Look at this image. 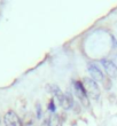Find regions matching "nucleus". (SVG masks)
<instances>
[{"mask_svg":"<svg viewBox=\"0 0 117 126\" xmlns=\"http://www.w3.org/2000/svg\"><path fill=\"white\" fill-rule=\"evenodd\" d=\"M100 63L102 64L103 69L106 70V72L108 73L109 77H116L117 75V68L114 65V63L111 62L110 60H107V59H102L100 61Z\"/></svg>","mask_w":117,"mask_h":126,"instance_id":"nucleus-4","label":"nucleus"},{"mask_svg":"<svg viewBox=\"0 0 117 126\" xmlns=\"http://www.w3.org/2000/svg\"><path fill=\"white\" fill-rule=\"evenodd\" d=\"M110 61H111L113 63H114V65L117 68V54H115L114 56L111 57V60H110Z\"/></svg>","mask_w":117,"mask_h":126,"instance_id":"nucleus-10","label":"nucleus"},{"mask_svg":"<svg viewBox=\"0 0 117 126\" xmlns=\"http://www.w3.org/2000/svg\"><path fill=\"white\" fill-rule=\"evenodd\" d=\"M3 123L6 126H17L20 123V119L14 111H8L3 117Z\"/></svg>","mask_w":117,"mask_h":126,"instance_id":"nucleus-5","label":"nucleus"},{"mask_svg":"<svg viewBox=\"0 0 117 126\" xmlns=\"http://www.w3.org/2000/svg\"><path fill=\"white\" fill-rule=\"evenodd\" d=\"M36 109H37V117H38V119H40V118H41V106H40L39 103L36 106Z\"/></svg>","mask_w":117,"mask_h":126,"instance_id":"nucleus-9","label":"nucleus"},{"mask_svg":"<svg viewBox=\"0 0 117 126\" xmlns=\"http://www.w3.org/2000/svg\"><path fill=\"white\" fill-rule=\"evenodd\" d=\"M48 110H50V112H55V111H56V108H55V103H54L53 100H52V101L48 103Z\"/></svg>","mask_w":117,"mask_h":126,"instance_id":"nucleus-8","label":"nucleus"},{"mask_svg":"<svg viewBox=\"0 0 117 126\" xmlns=\"http://www.w3.org/2000/svg\"><path fill=\"white\" fill-rule=\"evenodd\" d=\"M83 85L85 87L87 96H90L91 99L98 100L100 97V88L98 86L97 81L90 77H84L83 79Z\"/></svg>","mask_w":117,"mask_h":126,"instance_id":"nucleus-1","label":"nucleus"},{"mask_svg":"<svg viewBox=\"0 0 117 126\" xmlns=\"http://www.w3.org/2000/svg\"><path fill=\"white\" fill-rule=\"evenodd\" d=\"M60 104L64 110H69L70 108H72V106H74V99H72L71 94L68 93V92L67 93H64L63 97H62V100H61V102H60Z\"/></svg>","mask_w":117,"mask_h":126,"instance_id":"nucleus-6","label":"nucleus"},{"mask_svg":"<svg viewBox=\"0 0 117 126\" xmlns=\"http://www.w3.org/2000/svg\"><path fill=\"white\" fill-rule=\"evenodd\" d=\"M50 93L54 94V95L57 97L59 102H61V100H62V97H63V94L64 93H62V91L60 90V87L57 86V85H50Z\"/></svg>","mask_w":117,"mask_h":126,"instance_id":"nucleus-7","label":"nucleus"},{"mask_svg":"<svg viewBox=\"0 0 117 126\" xmlns=\"http://www.w3.org/2000/svg\"><path fill=\"white\" fill-rule=\"evenodd\" d=\"M74 87H75V94H76V96L79 99L80 103H82L84 107L90 106L88 96H87V94H86V91H85V87H84L83 83H82V81H75Z\"/></svg>","mask_w":117,"mask_h":126,"instance_id":"nucleus-2","label":"nucleus"},{"mask_svg":"<svg viewBox=\"0 0 117 126\" xmlns=\"http://www.w3.org/2000/svg\"><path fill=\"white\" fill-rule=\"evenodd\" d=\"M87 69H88L90 75L92 76V79H94L95 81H103L104 80V75L102 72V70L95 63L90 62L87 64Z\"/></svg>","mask_w":117,"mask_h":126,"instance_id":"nucleus-3","label":"nucleus"},{"mask_svg":"<svg viewBox=\"0 0 117 126\" xmlns=\"http://www.w3.org/2000/svg\"><path fill=\"white\" fill-rule=\"evenodd\" d=\"M114 45H115V47L117 48V40H115V41H114Z\"/></svg>","mask_w":117,"mask_h":126,"instance_id":"nucleus-11","label":"nucleus"}]
</instances>
